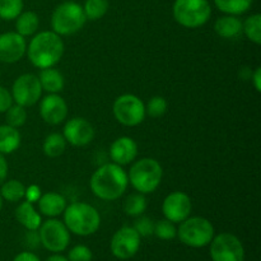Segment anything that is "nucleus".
Listing matches in <instances>:
<instances>
[{
  "mask_svg": "<svg viewBox=\"0 0 261 261\" xmlns=\"http://www.w3.org/2000/svg\"><path fill=\"white\" fill-rule=\"evenodd\" d=\"M127 186V172L122 168V166L114 162L105 163L97 168L89 180L92 193L105 201H114L121 198Z\"/></svg>",
  "mask_w": 261,
  "mask_h": 261,
  "instance_id": "1",
  "label": "nucleus"
},
{
  "mask_svg": "<svg viewBox=\"0 0 261 261\" xmlns=\"http://www.w3.org/2000/svg\"><path fill=\"white\" fill-rule=\"evenodd\" d=\"M64 41L54 31H42L33 35L27 46V56L37 69L55 66L64 55Z\"/></svg>",
  "mask_w": 261,
  "mask_h": 261,
  "instance_id": "2",
  "label": "nucleus"
},
{
  "mask_svg": "<svg viewBox=\"0 0 261 261\" xmlns=\"http://www.w3.org/2000/svg\"><path fill=\"white\" fill-rule=\"evenodd\" d=\"M64 224L70 233L76 236H91L101 226V216L93 205L75 201L66 205L63 213Z\"/></svg>",
  "mask_w": 261,
  "mask_h": 261,
  "instance_id": "3",
  "label": "nucleus"
},
{
  "mask_svg": "<svg viewBox=\"0 0 261 261\" xmlns=\"http://www.w3.org/2000/svg\"><path fill=\"white\" fill-rule=\"evenodd\" d=\"M163 168L157 160L150 157L135 161L127 173L130 185L140 194H152L162 182Z\"/></svg>",
  "mask_w": 261,
  "mask_h": 261,
  "instance_id": "4",
  "label": "nucleus"
},
{
  "mask_svg": "<svg viewBox=\"0 0 261 261\" xmlns=\"http://www.w3.org/2000/svg\"><path fill=\"white\" fill-rule=\"evenodd\" d=\"M86 22L83 7L75 2L61 3L51 15V28L59 36H70L79 32Z\"/></svg>",
  "mask_w": 261,
  "mask_h": 261,
  "instance_id": "5",
  "label": "nucleus"
},
{
  "mask_svg": "<svg viewBox=\"0 0 261 261\" xmlns=\"http://www.w3.org/2000/svg\"><path fill=\"white\" fill-rule=\"evenodd\" d=\"M176 237L186 246L200 249L212 242L214 227L212 222L204 217H189L180 223Z\"/></svg>",
  "mask_w": 261,
  "mask_h": 261,
  "instance_id": "6",
  "label": "nucleus"
},
{
  "mask_svg": "<svg viewBox=\"0 0 261 261\" xmlns=\"http://www.w3.org/2000/svg\"><path fill=\"white\" fill-rule=\"evenodd\" d=\"M173 18L186 28H199L205 24L212 15L208 0H176L173 4Z\"/></svg>",
  "mask_w": 261,
  "mask_h": 261,
  "instance_id": "7",
  "label": "nucleus"
},
{
  "mask_svg": "<svg viewBox=\"0 0 261 261\" xmlns=\"http://www.w3.org/2000/svg\"><path fill=\"white\" fill-rule=\"evenodd\" d=\"M115 119L124 126H138L144 121L145 105L142 99L135 94H121L117 97L112 106Z\"/></svg>",
  "mask_w": 261,
  "mask_h": 261,
  "instance_id": "8",
  "label": "nucleus"
},
{
  "mask_svg": "<svg viewBox=\"0 0 261 261\" xmlns=\"http://www.w3.org/2000/svg\"><path fill=\"white\" fill-rule=\"evenodd\" d=\"M40 242L47 251L63 252L70 244V232L64 222L56 218H50L42 222L38 228Z\"/></svg>",
  "mask_w": 261,
  "mask_h": 261,
  "instance_id": "9",
  "label": "nucleus"
},
{
  "mask_svg": "<svg viewBox=\"0 0 261 261\" xmlns=\"http://www.w3.org/2000/svg\"><path fill=\"white\" fill-rule=\"evenodd\" d=\"M212 261H244L245 249L241 240L229 232L214 234L211 244Z\"/></svg>",
  "mask_w": 261,
  "mask_h": 261,
  "instance_id": "10",
  "label": "nucleus"
},
{
  "mask_svg": "<svg viewBox=\"0 0 261 261\" xmlns=\"http://www.w3.org/2000/svg\"><path fill=\"white\" fill-rule=\"evenodd\" d=\"M42 92L38 76L35 74L27 73L22 74L15 79L10 93H12L13 102L27 109L40 101Z\"/></svg>",
  "mask_w": 261,
  "mask_h": 261,
  "instance_id": "11",
  "label": "nucleus"
},
{
  "mask_svg": "<svg viewBox=\"0 0 261 261\" xmlns=\"http://www.w3.org/2000/svg\"><path fill=\"white\" fill-rule=\"evenodd\" d=\"M140 239L134 227L125 226L115 232L111 239L110 249L112 255L120 260H129L139 251Z\"/></svg>",
  "mask_w": 261,
  "mask_h": 261,
  "instance_id": "12",
  "label": "nucleus"
},
{
  "mask_svg": "<svg viewBox=\"0 0 261 261\" xmlns=\"http://www.w3.org/2000/svg\"><path fill=\"white\" fill-rule=\"evenodd\" d=\"M193 211L190 196L184 191H173L168 194L162 203V213L166 219L172 223H181L189 218Z\"/></svg>",
  "mask_w": 261,
  "mask_h": 261,
  "instance_id": "13",
  "label": "nucleus"
},
{
  "mask_svg": "<svg viewBox=\"0 0 261 261\" xmlns=\"http://www.w3.org/2000/svg\"><path fill=\"white\" fill-rule=\"evenodd\" d=\"M94 127L84 117H73L64 125L63 135L73 147H86L94 139Z\"/></svg>",
  "mask_w": 261,
  "mask_h": 261,
  "instance_id": "14",
  "label": "nucleus"
},
{
  "mask_svg": "<svg viewBox=\"0 0 261 261\" xmlns=\"http://www.w3.org/2000/svg\"><path fill=\"white\" fill-rule=\"evenodd\" d=\"M40 115L48 125H59L68 117V103L59 93H48L41 99Z\"/></svg>",
  "mask_w": 261,
  "mask_h": 261,
  "instance_id": "15",
  "label": "nucleus"
},
{
  "mask_svg": "<svg viewBox=\"0 0 261 261\" xmlns=\"http://www.w3.org/2000/svg\"><path fill=\"white\" fill-rule=\"evenodd\" d=\"M27 51V42L17 32H5L0 35V61L13 64L19 61Z\"/></svg>",
  "mask_w": 261,
  "mask_h": 261,
  "instance_id": "16",
  "label": "nucleus"
},
{
  "mask_svg": "<svg viewBox=\"0 0 261 261\" xmlns=\"http://www.w3.org/2000/svg\"><path fill=\"white\" fill-rule=\"evenodd\" d=\"M110 157L112 162L126 166L134 162L138 157V144L133 138L120 137L110 147Z\"/></svg>",
  "mask_w": 261,
  "mask_h": 261,
  "instance_id": "17",
  "label": "nucleus"
},
{
  "mask_svg": "<svg viewBox=\"0 0 261 261\" xmlns=\"http://www.w3.org/2000/svg\"><path fill=\"white\" fill-rule=\"evenodd\" d=\"M37 205L40 214L48 217V218H56L64 213L68 203H66L65 196L50 191V193L41 195L40 200L37 201Z\"/></svg>",
  "mask_w": 261,
  "mask_h": 261,
  "instance_id": "18",
  "label": "nucleus"
},
{
  "mask_svg": "<svg viewBox=\"0 0 261 261\" xmlns=\"http://www.w3.org/2000/svg\"><path fill=\"white\" fill-rule=\"evenodd\" d=\"M15 219L27 231H37L42 223L41 214L36 211L35 205L30 201H22L15 209Z\"/></svg>",
  "mask_w": 261,
  "mask_h": 261,
  "instance_id": "19",
  "label": "nucleus"
},
{
  "mask_svg": "<svg viewBox=\"0 0 261 261\" xmlns=\"http://www.w3.org/2000/svg\"><path fill=\"white\" fill-rule=\"evenodd\" d=\"M214 31L219 37L233 40L242 35V20L237 15L226 14L216 20Z\"/></svg>",
  "mask_w": 261,
  "mask_h": 261,
  "instance_id": "20",
  "label": "nucleus"
},
{
  "mask_svg": "<svg viewBox=\"0 0 261 261\" xmlns=\"http://www.w3.org/2000/svg\"><path fill=\"white\" fill-rule=\"evenodd\" d=\"M42 91H46L47 93H60L65 86L64 75L53 66V68L41 69V73L38 75Z\"/></svg>",
  "mask_w": 261,
  "mask_h": 261,
  "instance_id": "21",
  "label": "nucleus"
},
{
  "mask_svg": "<svg viewBox=\"0 0 261 261\" xmlns=\"http://www.w3.org/2000/svg\"><path fill=\"white\" fill-rule=\"evenodd\" d=\"M22 137L18 129L4 124L0 125V153L12 154L19 148Z\"/></svg>",
  "mask_w": 261,
  "mask_h": 261,
  "instance_id": "22",
  "label": "nucleus"
},
{
  "mask_svg": "<svg viewBox=\"0 0 261 261\" xmlns=\"http://www.w3.org/2000/svg\"><path fill=\"white\" fill-rule=\"evenodd\" d=\"M38 25H40L38 15L32 10L22 12L15 18V30H17L15 32L24 38L35 35L38 30Z\"/></svg>",
  "mask_w": 261,
  "mask_h": 261,
  "instance_id": "23",
  "label": "nucleus"
},
{
  "mask_svg": "<svg viewBox=\"0 0 261 261\" xmlns=\"http://www.w3.org/2000/svg\"><path fill=\"white\" fill-rule=\"evenodd\" d=\"M25 186L19 180H5L0 185V195L3 200L9 203H18L24 199Z\"/></svg>",
  "mask_w": 261,
  "mask_h": 261,
  "instance_id": "24",
  "label": "nucleus"
},
{
  "mask_svg": "<svg viewBox=\"0 0 261 261\" xmlns=\"http://www.w3.org/2000/svg\"><path fill=\"white\" fill-rule=\"evenodd\" d=\"M66 140L63 134L59 133H53V134L47 135L43 142L42 150L43 154L48 158H58L65 152L66 149Z\"/></svg>",
  "mask_w": 261,
  "mask_h": 261,
  "instance_id": "25",
  "label": "nucleus"
},
{
  "mask_svg": "<svg viewBox=\"0 0 261 261\" xmlns=\"http://www.w3.org/2000/svg\"><path fill=\"white\" fill-rule=\"evenodd\" d=\"M216 7L224 14L240 15L251 8L254 0H213Z\"/></svg>",
  "mask_w": 261,
  "mask_h": 261,
  "instance_id": "26",
  "label": "nucleus"
},
{
  "mask_svg": "<svg viewBox=\"0 0 261 261\" xmlns=\"http://www.w3.org/2000/svg\"><path fill=\"white\" fill-rule=\"evenodd\" d=\"M242 33L255 45L261 43V15L252 14L242 22Z\"/></svg>",
  "mask_w": 261,
  "mask_h": 261,
  "instance_id": "27",
  "label": "nucleus"
},
{
  "mask_svg": "<svg viewBox=\"0 0 261 261\" xmlns=\"http://www.w3.org/2000/svg\"><path fill=\"white\" fill-rule=\"evenodd\" d=\"M147 206L148 203L144 194L134 193L130 194L125 200L124 212L130 217H139L143 216V213L147 211Z\"/></svg>",
  "mask_w": 261,
  "mask_h": 261,
  "instance_id": "28",
  "label": "nucleus"
},
{
  "mask_svg": "<svg viewBox=\"0 0 261 261\" xmlns=\"http://www.w3.org/2000/svg\"><path fill=\"white\" fill-rule=\"evenodd\" d=\"M109 0H86L83 5L84 14L89 20H98L109 10Z\"/></svg>",
  "mask_w": 261,
  "mask_h": 261,
  "instance_id": "29",
  "label": "nucleus"
},
{
  "mask_svg": "<svg viewBox=\"0 0 261 261\" xmlns=\"http://www.w3.org/2000/svg\"><path fill=\"white\" fill-rule=\"evenodd\" d=\"M5 121H7V125L15 127V129L23 126L25 124V121H27V111H25V107L17 103L12 105L5 111Z\"/></svg>",
  "mask_w": 261,
  "mask_h": 261,
  "instance_id": "30",
  "label": "nucleus"
},
{
  "mask_svg": "<svg viewBox=\"0 0 261 261\" xmlns=\"http://www.w3.org/2000/svg\"><path fill=\"white\" fill-rule=\"evenodd\" d=\"M23 12V0H0V18L13 20Z\"/></svg>",
  "mask_w": 261,
  "mask_h": 261,
  "instance_id": "31",
  "label": "nucleus"
},
{
  "mask_svg": "<svg viewBox=\"0 0 261 261\" xmlns=\"http://www.w3.org/2000/svg\"><path fill=\"white\" fill-rule=\"evenodd\" d=\"M153 234L160 240H163V241H171L177 236V228H176L175 223L165 218L155 222Z\"/></svg>",
  "mask_w": 261,
  "mask_h": 261,
  "instance_id": "32",
  "label": "nucleus"
},
{
  "mask_svg": "<svg viewBox=\"0 0 261 261\" xmlns=\"http://www.w3.org/2000/svg\"><path fill=\"white\" fill-rule=\"evenodd\" d=\"M168 103L166 101L165 97L162 96H154L148 101V103L145 105V114L148 116L153 117V119H158V117H162L163 115L167 111Z\"/></svg>",
  "mask_w": 261,
  "mask_h": 261,
  "instance_id": "33",
  "label": "nucleus"
},
{
  "mask_svg": "<svg viewBox=\"0 0 261 261\" xmlns=\"http://www.w3.org/2000/svg\"><path fill=\"white\" fill-rule=\"evenodd\" d=\"M154 223L149 217L139 216L134 223V229L139 233L140 237H149L154 232Z\"/></svg>",
  "mask_w": 261,
  "mask_h": 261,
  "instance_id": "34",
  "label": "nucleus"
},
{
  "mask_svg": "<svg viewBox=\"0 0 261 261\" xmlns=\"http://www.w3.org/2000/svg\"><path fill=\"white\" fill-rule=\"evenodd\" d=\"M66 259L69 261H92L93 254H92V250L86 245H76L69 251Z\"/></svg>",
  "mask_w": 261,
  "mask_h": 261,
  "instance_id": "35",
  "label": "nucleus"
},
{
  "mask_svg": "<svg viewBox=\"0 0 261 261\" xmlns=\"http://www.w3.org/2000/svg\"><path fill=\"white\" fill-rule=\"evenodd\" d=\"M13 105L12 93L5 87L0 86V114H5L8 109Z\"/></svg>",
  "mask_w": 261,
  "mask_h": 261,
  "instance_id": "36",
  "label": "nucleus"
},
{
  "mask_svg": "<svg viewBox=\"0 0 261 261\" xmlns=\"http://www.w3.org/2000/svg\"><path fill=\"white\" fill-rule=\"evenodd\" d=\"M41 195H42V193H41L40 186L30 185V186H28V188H25L24 199L27 201H30V203H32V204L37 203V201L40 200Z\"/></svg>",
  "mask_w": 261,
  "mask_h": 261,
  "instance_id": "37",
  "label": "nucleus"
},
{
  "mask_svg": "<svg viewBox=\"0 0 261 261\" xmlns=\"http://www.w3.org/2000/svg\"><path fill=\"white\" fill-rule=\"evenodd\" d=\"M251 82L255 91L261 92V68L260 66H257V68L251 73Z\"/></svg>",
  "mask_w": 261,
  "mask_h": 261,
  "instance_id": "38",
  "label": "nucleus"
},
{
  "mask_svg": "<svg viewBox=\"0 0 261 261\" xmlns=\"http://www.w3.org/2000/svg\"><path fill=\"white\" fill-rule=\"evenodd\" d=\"M13 261H41V260L40 257H38L36 254H33V252L23 251V252H19V254L13 259Z\"/></svg>",
  "mask_w": 261,
  "mask_h": 261,
  "instance_id": "39",
  "label": "nucleus"
},
{
  "mask_svg": "<svg viewBox=\"0 0 261 261\" xmlns=\"http://www.w3.org/2000/svg\"><path fill=\"white\" fill-rule=\"evenodd\" d=\"M8 176V162L5 160L4 154L0 153V185L7 180Z\"/></svg>",
  "mask_w": 261,
  "mask_h": 261,
  "instance_id": "40",
  "label": "nucleus"
},
{
  "mask_svg": "<svg viewBox=\"0 0 261 261\" xmlns=\"http://www.w3.org/2000/svg\"><path fill=\"white\" fill-rule=\"evenodd\" d=\"M45 261H69L65 256H61V255H53V256L47 257Z\"/></svg>",
  "mask_w": 261,
  "mask_h": 261,
  "instance_id": "41",
  "label": "nucleus"
},
{
  "mask_svg": "<svg viewBox=\"0 0 261 261\" xmlns=\"http://www.w3.org/2000/svg\"><path fill=\"white\" fill-rule=\"evenodd\" d=\"M2 209H3V198L2 195H0V212H2Z\"/></svg>",
  "mask_w": 261,
  "mask_h": 261,
  "instance_id": "42",
  "label": "nucleus"
}]
</instances>
